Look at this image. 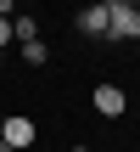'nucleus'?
<instances>
[{
    "label": "nucleus",
    "mask_w": 140,
    "mask_h": 152,
    "mask_svg": "<svg viewBox=\"0 0 140 152\" xmlns=\"http://www.w3.org/2000/svg\"><path fill=\"white\" fill-rule=\"evenodd\" d=\"M101 6H107V39H140L135 0H101Z\"/></svg>",
    "instance_id": "f257e3e1"
},
{
    "label": "nucleus",
    "mask_w": 140,
    "mask_h": 152,
    "mask_svg": "<svg viewBox=\"0 0 140 152\" xmlns=\"http://www.w3.org/2000/svg\"><path fill=\"white\" fill-rule=\"evenodd\" d=\"M0 147H6V152H22V147H34V118H22V113L0 118Z\"/></svg>",
    "instance_id": "f03ea898"
},
{
    "label": "nucleus",
    "mask_w": 140,
    "mask_h": 152,
    "mask_svg": "<svg viewBox=\"0 0 140 152\" xmlns=\"http://www.w3.org/2000/svg\"><path fill=\"white\" fill-rule=\"evenodd\" d=\"M123 107H129V96H123L118 85H95V113H101V118H118Z\"/></svg>",
    "instance_id": "7ed1b4c3"
},
{
    "label": "nucleus",
    "mask_w": 140,
    "mask_h": 152,
    "mask_svg": "<svg viewBox=\"0 0 140 152\" xmlns=\"http://www.w3.org/2000/svg\"><path fill=\"white\" fill-rule=\"evenodd\" d=\"M79 34L107 39V6H84V11H79Z\"/></svg>",
    "instance_id": "20e7f679"
},
{
    "label": "nucleus",
    "mask_w": 140,
    "mask_h": 152,
    "mask_svg": "<svg viewBox=\"0 0 140 152\" xmlns=\"http://www.w3.org/2000/svg\"><path fill=\"white\" fill-rule=\"evenodd\" d=\"M11 39L34 45V39H39V17H11Z\"/></svg>",
    "instance_id": "39448f33"
},
{
    "label": "nucleus",
    "mask_w": 140,
    "mask_h": 152,
    "mask_svg": "<svg viewBox=\"0 0 140 152\" xmlns=\"http://www.w3.org/2000/svg\"><path fill=\"white\" fill-rule=\"evenodd\" d=\"M22 62H34V68H39V62H51V51H45V39H34V45H22Z\"/></svg>",
    "instance_id": "423d86ee"
},
{
    "label": "nucleus",
    "mask_w": 140,
    "mask_h": 152,
    "mask_svg": "<svg viewBox=\"0 0 140 152\" xmlns=\"http://www.w3.org/2000/svg\"><path fill=\"white\" fill-rule=\"evenodd\" d=\"M73 152H90V147H73Z\"/></svg>",
    "instance_id": "0eeeda50"
},
{
    "label": "nucleus",
    "mask_w": 140,
    "mask_h": 152,
    "mask_svg": "<svg viewBox=\"0 0 140 152\" xmlns=\"http://www.w3.org/2000/svg\"><path fill=\"white\" fill-rule=\"evenodd\" d=\"M135 17H140V6H135Z\"/></svg>",
    "instance_id": "6e6552de"
}]
</instances>
